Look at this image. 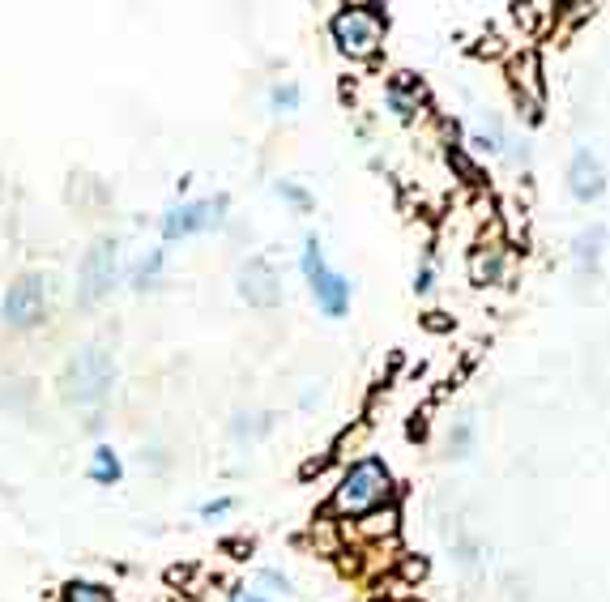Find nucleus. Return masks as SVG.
Returning a JSON list of instances; mask_svg holds the SVG:
<instances>
[{
	"mask_svg": "<svg viewBox=\"0 0 610 602\" xmlns=\"http://www.w3.org/2000/svg\"><path fill=\"white\" fill-rule=\"evenodd\" d=\"M602 244H606V231H602V227L585 231L581 240H576V265L593 274V269H598V261H602Z\"/></svg>",
	"mask_w": 610,
	"mask_h": 602,
	"instance_id": "9d476101",
	"label": "nucleus"
},
{
	"mask_svg": "<svg viewBox=\"0 0 610 602\" xmlns=\"http://www.w3.org/2000/svg\"><path fill=\"white\" fill-rule=\"evenodd\" d=\"M107 385H111V359H107V351H99V346L82 351L69 363V372H64V393L77 398V402H99L107 393Z\"/></svg>",
	"mask_w": 610,
	"mask_h": 602,
	"instance_id": "7ed1b4c3",
	"label": "nucleus"
},
{
	"mask_svg": "<svg viewBox=\"0 0 610 602\" xmlns=\"http://www.w3.org/2000/svg\"><path fill=\"white\" fill-rule=\"evenodd\" d=\"M389 470L380 462H359L355 470L342 479V487L333 491V513H346V517H359V513H372L376 504L389 500Z\"/></svg>",
	"mask_w": 610,
	"mask_h": 602,
	"instance_id": "f257e3e1",
	"label": "nucleus"
},
{
	"mask_svg": "<svg viewBox=\"0 0 610 602\" xmlns=\"http://www.w3.org/2000/svg\"><path fill=\"white\" fill-rule=\"evenodd\" d=\"M274 103H278V107H286V112H291V107L299 103V90H295V86H278V90H274Z\"/></svg>",
	"mask_w": 610,
	"mask_h": 602,
	"instance_id": "2eb2a0df",
	"label": "nucleus"
},
{
	"mask_svg": "<svg viewBox=\"0 0 610 602\" xmlns=\"http://www.w3.org/2000/svg\"><path fill=\"white\" fill-rule=\"evenodd\" d=\"M64 602H116L107 590H99V585H86V581H73L69 594H64Z\"/></svg>",
	"mask_w": 610,
	"mask_h": 602,
	"instance_id": "9b49d317",
	"label": "nucleus"
},
{
	"mask_svg": "<svg viewBox=\"0 0 610 602\" xmlns=\"http://www.w3.org/2000/svg\"><path fill=\"white\" fill-rule=\"evenodd\" d=\"M111 274H116V244L111 240H99L90 252H86V261H82V278H77V299L82 304H94L99 295L111 291Z\"/></svg>",
	"mask_w": 610,
	"mask_h": 602,
	"instance_id": "39448f33",
	"label": "nucleus"
},
{
	"mask_svg": "<svg viewBox=\"0 0 610 602\" xmlns=\"http://www.w3.org/2000/svg\"><path fill=\"white\" fill-rule=\"evenodd\" d=\"M431 278H436V274H431V261H423V269H419V282H414V287H419V291H431Z\"/></svg>",
	"mask_w": 610,
	"mask_h": 602,
	"instance_id": "f3484780",
	"label": "nucleus"
},
{
	"mask_svg": "<svg viewBox=\"0 0 610 602\" xmlns=\"http://www.w3.org/2000/svg\"><path fill=\"white\" fill-rule=\"evenodd\" d=\"M43 304H47V287H43V278H22V282H13L9 295H5V321L9 325H35L39 316H43Z\"/></svg>",
	"mask_w": 610,
	"mask_h": 602,
	"instance_id": "0eeeda50",
	"label": "nucleus"
},
{
	"mask_svg": "<svg viewBox=\"0 0 610 602\" xmlns=\"http://www.w3.org/2000/svg\"><path fill=\"white\" fill-rule=\"evenodd\" d=\"M227 509H231L227 500H218V504H205V517H214V513H227Z\"/></svg>",
	"mask_w": 610,
	"mask_h": 602,
	"instance_id": "a211bd4d",
	"label": "nucleus"
},
{
	"mask_svg": "<svg viewBox=\"0 0 610 602\" xmlns=\"http://www.w3.org/2000/svg\"><path fill=\"white\" fill-rule=\"evenodd\" d=\"M474 274L478 278H500V252H483V257H474Z\"/></svg>",
	"mask_w": 610,
	"mask_h": 602,
	"instance_id": "4468645a",
	"label": "nucleus"
},
{
	"mask_svg": "<svg viewBox=\"0 0 610 602\" xmlns=\"http://www.w3.org/2000/svg\"><path fill=\"white\" fill-rule=\"evenodd\" d=\"M222 210H227V197H210V201H192V205H180V210L167 214V240L175 235H197V231H214L222 223Z\"/></svg>",
	"mask_w": 610,
	"mask_h": 602,
	"instance_id": "423d86ee",
	"label": "nucleus"
},
{
	"mask_svg": "<svg viewBox=\"0 0 610 602\" xmlns=\"http://www.w3.org/2000/svg\"><path fill=\"white\" fill-rule=\"evenodd\" d=\"M244 295L252 299L256 308H274L278 304V295H282V287H278V278H274V269H269L265 261H252L248 269H244Z\"/></svg>",
	"mask_w": 610,
	"mask_h": 602,
	"instance_id": "1a4fd4ad",
	"label": "nucleus"
},
{
	"mask_svg": "<svg viewBox=\"0 0 610 602\" xmlns=\"http://www.w3.org/2000/svg\"><path fill=\"white\" fill-rule=\"evenodd\" d=\"M303 274H308L312 291H316V299H320V308H325L329 316H342V312H346L350 282H346L342 274H333V269H325L316 240H308V248H303Z\"/></svg>",
	"mask_w": 610,
	"mask_h": 602,
	"instance_id": "20e7f679",
	"label": "nucleus"
},
{
	"mask_svg": "<svg viewBox=\"0 0 610 602\" xmlns=\"http://www.w3.org/2000/svg\"><path fill=\"white\" fill-rule=\"evenodd\" d=\"M158 265H163V252H150V257L133 269V287H150L154 274H158Z\"/></svg>",
	"mask_w": 610,
	"mask_h": 602,
	"instance_id": "f8f14e48",
	"label": "nucleus"
},
{
	"mask_svg": "<svg viewBox=\"0 0 610 602\" xmlns=\"http://www.w3.org/2000/svg\"><path fill=\"white\" fill-rule=\"evenodd\" d=\"M602 188H606V176H602L598 154L576 150V154H572V167H568V193H572L576 201H598Z\"/></svg>",
	"mask_w": 610,
	"mask_h": 602,
	"instance_id": "6e6552de",
	"label": "nucleus"
},
{
	"mask_svg": "<svg viewBox=\"0 0 610 602\" xmlns=\"http://www.w3.org/2000/svg\"><path fill=\"white\" fill-rule=\"evenodd\" d=\"M94 479H103V483L120 479V462L111 457V449H99V457H94Z\"/></svg>",
	"mask_w": 610,
	"mask_h": 602,
	"instance_id": "ddd939ff",
	"label": "nucleus"
},
{
	"mask_svg": "<svg viewBox=\"0 0 610 602\" xmlns=\"http://www.w3.org/2000/svg\"><path fill=\"white\" fill-rule=\"evenodd\" d=\"M261 585H269V594H291V581L278 573H261Z\"/></svg>",
	"mask_w": 610,
	"mask_h": 602,
	"instance_id": "dca6fc26",
	"label": "nucleus"
},
{
	"mask_svg": "<svg viewBox=\"0 0 610 602\" xmlns=\"http://www.w3.org/2000/svg\"><path fill=\"white\" fill-rule=\"evenodd\" d=\"M231 602H265V598H256V594H235Z\"/></svg>",
	"mask_w": 610,
	"mask_h": 602,
	"instance_id": "6ab92c4d",
	"label": "nucleus"
},
{
	"mask_svg": "<svg viewBox=\"0 0 610 602\" xmlns=\"http://www.w3.org/2000/svg\"><path fill=\"white\" fill-rule=\"evenodd\" d=\"M333 35L342 43L346 56H372L380 47V35H384V18L376 5H359V9H342L333 18Z\"/></svg>",
	"mask_w": 610,
	"mask_h": 602,
	"instance_id": "f03ea898",
	"label": "nucleus"
}]
</instances>
